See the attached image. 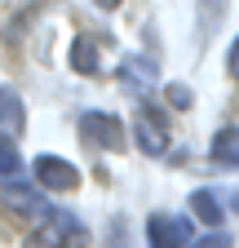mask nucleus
Masks as SVG:
<instances>
[{"instance_id":"1","label":"nucleus","mask_w":239,"mask_h":248,"mask_svg":"<svg viewBox=\"0 0 239 248\" xmlns=\"http://www.w3.org/2000/svg\"><path fill=\"white\" fill-rule=\"evenodd\" d=\"M80 138L102 146V151H124V124L111 111H84L80 115Z\"/></svg>"},{"instance_id":"2","label":"nucleus","mask_w":239,"mask_h":248,"mask_svg":"<svg viewBox=\"0 0 239 248\" xmlns=\"http://www.w3.org/2000/svg\"><path fill=\"white\" fill-rule=\"evenodd\" d=\"M146 239H151V248H186L191 244V217L186 213H151Z\"/></svg>"},{"instance_id":"3","label":"nucleus","mask_w":239,"mask_h":248,"mask_svg":"<svg viewBox=\"0 0 239 248\" xmlns=\"http://www.w3.org/2000/svg\"><path fill=\"white\" fill-rule=\"evenodd\" d=\"M31 169H36V182L49 186V191H75V182H80L75 164L62 160V155H36Z\"/></svg>"},{"instance_id":"4","label":"nucleus","mask_w":239,"mask_h":248,"mask_svg":"<svg viewBox=\"0 0 239 248\" xmlns=\"http://www.w3.org/2000/svg\"><path fill=\"white\" fill-rule=\"evenodd\" d=\"M137 146L146 155H164L168 151V124H164V115L155 107H146V102H142V115H137Z\"/></svg>"},{"instance_id":"5","label":"nucleus","mask_w":239,"mask_h":248,"mask_svg":"<svg viewBox=\"0 0 239 248\" xmlns=\"http://www.w3.org/2000/svg\"><path fill=\"white\" fill-rule=\"evenodd\" d=\"M5 204L14 208V213H27V217H40V222H49L53 217V204L40 195V191H31V186H22V182H9L5 186Z\"/></svg>"},{"instance_id":"6","label":"nucleus","mask_w":239,"mask_h":248,"mask_svg":"<svg viewBox=\"0 0 239 248\" xmlns=\"http://www.w3.org/2000/svg\"><path fill=\"white\" fill-rule=\"evenodd\" d=\"M120 76H124V84H129L133 93H142V98H146V89L160 80L155 62H151V58H142V53H129V58H124V67H120Z\"/></svg>"},{"instance_id":"7","label":"nucleus","mask_w":239,"mask_h":248,"mask_svg":"<svg viewBox=\"0 0 239 248\" xmlns=\"http://www.w3.org/2000/svg\"><path fill=\"white\" fill-rule=\"evenodd\" d=\"M0 124H5L9 138H18L27 129V107H22V98H18L14 84H0Z\"/></svg>"},{"instance_id":"8","label":"nucleus","mask_w":239,"mask_h":248,"mask_svg":"<svg viewBox=\"0 0 239 248\" xmlns=\"http://www.w3.org/2000/svg\"><path fill=\"white\" fill-rule=\"evenodd\" d=\"M208 155H213L217 164H226V169H239V129H235V124L213 133V142H208Z\"/></svg>"},{"instance_id":"9","label":"nucleus","mask_w":239,"mask_h":248,"mask_svg":"<svg viewBox=\"0 0 239 248\" xmlns=\"http://www.w3.org/2000/svg\"><path fill=\"white\" fill-rule=\"evenodd\" d=\"M71 62H75V71H84V76H98V67H102L98 45L89 40V36H80V40L71 45Z\"/></svg>"},{"instance_id":"10","label":"nucleus","mask_w":239,"mask_h":248,"mask_svg":"<svg viewBox=\"0 0 239 248\" xmlns=\"http://www.w3.org/2000/svg\"><path fill=\"white\" fill-rule=\"evenodd\" d=\"M191 208H195L199 222H208V226L222 222V195H217V191H195V195H191Z\"/></svg>"},{"instance_id":"11","label":"nucleus","mask_w":239,"mask_h":248,"mask_svg":"<svg viewBox=\"0 0 239 248\" xmlns=\"http://www.w3.org/2000/svg\"><path fill=\"white\" fill-rule=\"evenodd\" d=\"M22 173V155L14 151V142L0 138V177H18Z\"/></svg>"},{"instance_id":"12","label":"nucleus","mask_w":239,"mask_h":248,"mask_svg":"<svg viewBox=\"0 0 239 248\" xmlns=\"http://www.w3.org/2000/svg\"><path fill=\"white\" fill-rule=\"evenodd\" d=\"M164 98H168V102H173L177 111H186V107L195 102V93H191L186 84H168V89H164Z\"/></svg>"},{"instance_id":"13","label":"nucleus","mask_w":239,"mask_h":248,"mask_svg":"<svg viewBox=\"0 0 239 248\" xmlns=\"http://www.w3.org/2000/svg\"><path fill=\"white\" fill-rule=\"evenodd\" d=\"M186 248H230V235H226V231H208V235L191 239Z\"/></svg>"},{"instance_id":"14","label":"nucleus","mask_w":239,"mask_h":248,"mask_svg":"<svg viewBox=\"0 0 239 248\" xmlns=\"http://www.w3.org/2000/svg\"><path fill=\"white\" fill-rule=\"evenodd\" d=\"M226 67L239 76V40H235V45H230V53H226Z\"/></svg>"},{"instance_id":"15","label":"nucleus","mask_w":239,"mask_h":248,"mask_svg":"<svg viewBox=\"0 0 239 248\" xmlns=\"http://www.w3.org/2000/svg\"><path fill=\"white\" fill-rule=\"evenodd\" d=\"M93 5H102V9H115V5H120V0H93Z\"/></svg>"}]
</instances>
